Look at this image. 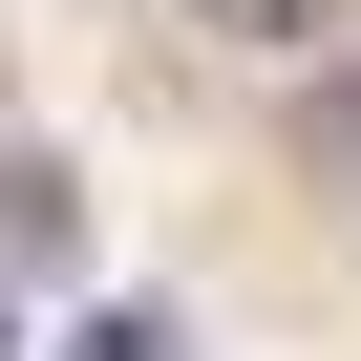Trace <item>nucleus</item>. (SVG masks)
<instances>
[{"label": "nucleus", "instance_id": "f257e3e1", "mask_svg": "<svg viewBox=\"0 0 361 361\" xmlns=\"http://www.w3.org/2000/svg\"><path fill=\"white\" fill-rule=\"evenodd\" d=\"M0 276H85V170H64V149L0 170Z\"/></svg>", "mask_w": 361, "mask_h": 361}, {"label": "nucleus", "instance_id": "f03ea898", "mask_svg": "<svg viewBox=\"0 0 361 361\" xmlns=\"http://www.w3.org/2000/svg\"><path fill=\"white\" fill-rule=\"evenodd\" d=\"M276 149H298V192H361V64H298Z\"/></svg>", "mask_w": 361, "mask_h": 361}, {"label": "nucleus", "instance_id": "7ed1b4c3", "mask_svg": "<svg viewBox=\"0 0 361 361\" xmlns=\"http://www.w3.org/2000/svg\"><path fill=\"white\" fill-rule=\"evenodd\" d=\"M192 43H234V64H319L340 0H192Z\"/></svg>", "mask_w": 361, "mask_h": 361}, {"label": "nucleus", "instance_id": "20e7f679", "mask_svg": "<svg viewBox=\"0 0 361 361\" xmlns=\"http://www.w3.org/2000/svg\"><path fill=\"white\" fill-rule=\"evenodd\" d=\"M64 361H192V340H170V319H149V298H106V319H85V340H64Z\"/></svg>", "mask_w": 361, "mask_h": 361}, {"label": "nucleus", "instance_id": "39448f33", "mask_svg": "<svg viewBox=\"0 0 361 361\" xmlns=\"http://www.w3.org/2000/svg\"><path fill=\"white\" fill-rule=\"evenodd\" d=\"M0 340H22V276H0Z\"/></svg>", "mask_w": 361, "mask_h": 361}]
</instances>
